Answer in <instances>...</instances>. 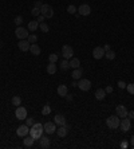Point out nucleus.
<instances>
[{"instance_id": "nucleus-1", "label": "nucleus", "mask_w": 134, "mask_h": 149, "mask_svg": "<svg viewBox=\"0 0 134 149\" xmlns=\"http://www.w3.org/2000/svg\"><path fill=\"white\" fill-rule=\"evenodd\" d=\"M43 132H44V129H43V125L39 124V122H36V124H34L30 128V136H31L34 140H39L40 137H42Z\"/></svg>"}, {"instance_id": "nucleus-2", "label": "nucleus", "mask_w": 134, "mask_h": 149, "mask_svg": "<svg viewBox=\"0 0 134 149\" xmlns=\"http://www.w3.org/2000/svg\"><path fill=\"white\" fill-rule=\"evenodd\" d=\"M119 117L118 116H110V117L106 118V125L109 126V129H118L119 128Z\"/></svg>"}, {"instance_id": "nucleus-3", "label": "nucleus", "mask_w": 134, "mask_h": 149, "mask_svg": "<svg viewBox=\"0 0 134 149\" xmlns=\"http://www.w3.org/2000/svg\"><path fill=\"white\" fill-rule=\"evenodd\" d=\"M40 15H43V16L46 17V19H50V17L54 16V10L51 6H48V4H43L42 8H40Z\"/></svg>"}, {"instance_id": "nucleus-4", "label": "nucleus", "mask_w": 134, "mask_h": 149, "mask_svg": "<svg viewBox=\"0 0 134 149\" xmlns=\"http://www.w3.org/2000/svg\"><path fill=\"white\" fill-rule=\"evenodd\" d=\"M28 35H30V32H28V28H24V27H20L19 26L16 30H15V36L18 39H27L28 38Z\"/></svg>"}, {"instance_id": "nucleus-5", "label": "nucleus", "mask_w": 134, "mask_h": 149, "mask_svg": "<svg viewBox=\"0 0 134 149\" xmlns=\"http://www.w3.org/2000/svg\"><path fill=\"white\" fill-rule=\"evenodd\" d=\"M78 87H79L82 91H88L91 89V82L88 79H86V78H81L79 82H78Z\"/></svg>"}, {"instance_id": "nucleus-6", "label": "nucleus", "mask_w": 134, "mask_h": 149, "mask_svg": "<svg viewBox=\"0 0 134 149\" xmlns=\"http://www.w3.org/2000/svg\"><path fill=\"white\" fill-rule=\"evenodd\" d=\"M62 55H63L64 59H71L73 55H74V50H73V47L68 46V45H64L63 47H62Z\"/></svg>"}, {"instance_id": "nucleus-7", "label": "nucleus", "mask_w": 134, "mask_h": 149, "mask_svg": "<svg viewBox=\"0 0 134 149\" xmlns=\"http://www.w3.org/2000/svg\"><path fill=\"white\" fill-rule=\"evenodd\" d=\"M78 14L82 15V16H88L91 14V8H90L88 4H81L79 8H78Z\"/></svg>"}, {"instance_id": "nucleus-8", "label": "nucleus", "mask_w": 134, "mask_h": 149, "mask_svg": "<svg viewBox=\"0 0 134 149\" xmlns=\"http://www.w3.org/2000/svg\"><path fill=\"white\" fill-rule=\"evenodd\" d=\"M15 116L18 120H24V118H27V109L23 106H18L15 110Z\"/></svg>"}, {"instance_id": "nucleus-9", "label": "nucleus", "mask_w": 134, "mask_h": 149, "mask_svg": "<svg viewBox=\"0 0 134 149\" xmlns=\"http://www.w3.org/2000/svg\"><path fill=\"white\" fill-rule=\"evenodd\" d=\"M43 129H44V132L47 134H52L57 130V124L55 122H46V124L43 125Z\"/></svg>"}, {"instance_id": "nucleus-10", "label": "nucleus", "mask_w": 134, "mask_h": 149, "mask_svg": "<svg viewBox=\"0 0 134 149\" xmlns=\"http://www.w3.org/2000/svg\"><path fill=\"white\" fill-rule=\"evenodd\" d=\"M16 134L19 137H26L27 134H30V126L27 125H20L18 129H16Z\"/></svg>"}, {"instance_id": "nucleus-11", "label": "nucleus", "mask_w": 134, "mask_h": 149, "mask_svg": "<svg viewBox=\"0 0 134 149\" xmlns=\"http://www.w3.org/2000/svg\"><path fill=\"white\" fill-rule=\"evenodd\" d=\"M105 49L103 47H101V46H98V47H95V49L93 50V56L95 59H102L103 56H105Z\"/></svg>"}, {"instance_id": "nucleus-12", "label": "nucleus", "mask_w": 134, "mask_h": 149, "mask_svg": "<svg viewBox=\"0 0 134 149\" xmlns=\"http://www.w3.org/2000/svg\"><path fill=\"white\" fill-rule=\"evenodd\" d=\"M30 46H31V43H30L27 39H21V40L18 43L19 50H20V51H23V52L30 51Z\"/></svg>"}, {"instance_id": "nucleus-13", "label": "nucleus", "mask_w": 134, "mask_h": 149, "mask_svg": "<svg viewBox=\"0 0 134 149\" xmlns=\"http://www.w3.org/2000/svg\"><path fill=\"white\" fill-rule=\"evenodd\" d=\"M119 126H121V130H122V132H127V130L130 129V126H131L130 118H126V117H125L124 120L119 122Z\"/></svg>"}, {"instance_id": "nucleus-14", "label": "nucleus", "mask_w": 134, "mask_h": 149, "mask_svg": "<svg viewBox=\"0 0 134 149\" xmlns=\"http://www.w3.org/2000/svg\"><path fill=\"white\" fill-rule=\"evenodd\" d=\"M115 113H117V116L119 118H125V117H127V109L125 108L124 105H118L115 108Z\"/></svg>"}, {"instance_id": "nucleus-15", "label": "nucleus", "mask_w": 134, "mask_h": 149, "mask_svg": "<svg viewBox=\"0 0 134 149\" xmlns=\"http://www.w3.org/2000/svg\"><path fill=\"white\" fill-rule=\"evenodd\" d=\"M68 130H70V125H60L59 128L57 129V134L59 137H64L68 133Z\"/></svg>"}, {"instance_id": "nucleus-16", "label": "nucleus", "mask_w": 134, "mask_h": 149, "mask_svg": "<svg viewBox=\"0 0 134 149\" xmlns=\"http://www.w3.org/2000/svg\"><path fill=\"white\" fill-rule=\"evenodd\" d=\"M57 93H58V95H59V97H66L67 93H68L67 85H59V86H58Z\"/></svg>"}, {"instance_id": "nucleus-17", "label": "nucleus", "mask_w": 134, "mask_h": 149, "mask_svg": "<svg viewBox=\"0 0 134 149\" xmlns=\"http://www.w3.org/2000/svg\"><path fill=\"white\" fill-rule=\"evenodd\" d=\"M54 122L57 125H66V118H64L63 114H57L55 117H54Z\"/></svg>"}, {"instance_id": "nucleus-18", "label": "nucleus", "mask_w": 134, "mask_h": 149, "mask_svg": "<svg viewBox=\"0 0 134 149\" xmlns=\"http://www.w3.org/2000/svg\"><path fill=\"white\" fill-rule=\"evenodd\" d=\"M39 141H40V146L42 148H50V139L47 137V136H43L42 134V137L39 139Z\"/></svg>"}, {"instance_id": "nucleus-19", "label": "nucleus", "mask_w": 134, "mask_h": 149, "mask_svg": "<svg viewBox=\"0 0 134 149\" xmlns=\"http://www.w3.org/2000/svg\"><path fill=\"white\" fill-rule=\"evenodd\" d=\"M82 74H83V70L81 69V67H78V69H74V71H73V74H71V77H73V79H81L82 78Z\"/></svg>"}, {"instance_id": "nucleus-20", "label": "nucleus", "mask_w": 134, "mask_h": 149, "mask_svg": "<svg viewBox=\"0 0 134 149\" xmlns=\"http://www.w3.org/2000/svg\"><path fill=\"white\" fill-rule=\"evenodd\" d=\"M40 51H42V50H40V47H39L36 43H34V45L30 46V52H31V54H34V55H39V54H40Z\"/></svg>"}, {"instance_id": "nucleus-21", "label": "nucleus", "mask_w": 134, "mask_h": 149, "mask_svg": "<svg viewBox=\"0 0 134 149\" xmlns=\"http://www.w3.org/2000/svg\"><path fill=\"white\" fill-rule=\"evenodd\" d=\"M38 28H39V22L38 20H32V22L28 23V31L35 32Z\"/></svg>"}, {"instance_id": "nucleus-22", "label": "nucleus", "mask_w": 134, "mask_h": 149, "mask_svg": "<svg viewBox=\"0 0 134 149\" xmlns=\"http://www.w3.org/2000/svg\"><path fill=\"white\" fill-rule=\"evenodd\" d=\"M46 71L50 74V75H52V74H55V73H57V63H51V62H50V65L47 66Z\"/></svg>"}, {"instance_id": "nucleus-23", "label": "nucleus", "mask_w": 134, "mask_h": 149, "mask_svg": "<svg viewBox=\"0 0 134 149\" xmlns=\"http://www.w3.org/2000/svg\"><path fill=\"white\" fill-rule=\"evenodd\" d=\"M105 97H106V91L103 90V89H98V90L95 91V98L98 101L105 100Z\"/></svg>"}, {"instance_id": "nucleus-24", "label": "nucleus", "mask_w": 134, "mask_h": 149, "mask_svg": "<svg viewBox=\"0 0 134 149\" xmlns=\"http://www.w3.org/2000/svg\"><path fill=\"white\" fill-rule=\"evenodd\" d=\"M34 141H35V140H34L31 136H30V137H24V140H23V144H24V146H27V148H31V146L34 145Z\"/></svg>"}, {"instance_id": "nucleus-25", "label": "nucleus", "mask_w": 134, "mask_h": 149, "mask_svg": "<svg viewBox=\"0 0 134 149\" xmlns=\"http://www.w3.org/2000/svg\"><path fill=\"white\" fill-rule=\"evenodd\" d=\"M81 66V61L78 58H71L70 61V67H73V69H78V67Z\"/></svg>"}, {"instance_id": "nucleus-26", "label": "nucleus", "mask_w": 134, "mask_h": 149, "mask_svg": "<svg viewBox=\"0 0 134 149\" xmlns=\"http://www.w3.org/2000/svg\"><path fill=\"white\" fill-rule=\"evenodd\" d=\"M59 67H60V70H68L70 69V62H68L67 59H63V61L60 62Z\"/></svg>"}, {"instance_id": "nucleus-27", "label": "nucleus", "mask_w": 134, "mask_h": 149, "mask_svg": "<svg viewBox=\"0 0 134 149\" xmlns=\"http://www.w3.org/2000/svg\"><path fill=\"white\" fill-rule=\"evenodd\" d=\"M105 56L107 59H109V61H113L114 58H115V52L113 51V50H109V51H106L105 52Z\"/></svg>"}, {"instance_id": "nucleus-28", "label": "nucleus", "mask_w": 134, "mask_h": 149, "mask_svg": "<svg viewBox=\"0 0 134 149\" xmlns=\"http://www.w3.org/2000/svg\"><path fill=\"white\" fill-rule=\"evenodd\" d=\"M20 104H21V98L19 97V95L12 97V105H14V106H20Z\"/></svg>"}, {"instance_id": "nucleus-29", "label": "nucleus", "mask_w": 134, "mask_h": 149, "mask_svg": "<svg viewBox=\"0 0 134 149\" xmlns=\"http://www.w3.org/2000/svg\"><path fill=\"white\" fill-rule=\"evenodd\" d=\"M27 40H28L31 45H34V43H36V40H38V36H36L35 34H30L28 38H27Z\"/></svg>"}, {"instance_id": "nucleus-30", "label": "nucleus", "mask_w": 134, "mask_h": 149, "mask_svg": "<svg viewBox=\"0 0 134 149\" xmlns=\"http://www.w3.org/2000/svg\"><path fill=\"white\" fill-rule=\"evenodd\" d=\"M14 23H15V24H16V26H18V27H19V26H20L21 23H23V16H21V15H18V16H15V19H14Z\"/></svg>"}, {"instance_id": "nucleus-31", "label": "nucleus", "mask_w": 134, "mask_h": 149, "mask_svg": "<svg viewBox=\"0 0 134 149\" xmlns=\"http://www.w3.org/2000/svg\"><path fill=\"white\" fill-rule=\"evenodd\" d=\"M39 28H40L43 32H48L50 31V27L44 23V22H43V23H39Z\"/></svg>"}, {"instance_id": "nucleus-32", "label": "nucleus", "mask_w": 134, "mask_h": 149, "mask_svg": "<svg viewBox=\"0 0 134 149\" xmlns=\"http://www.w3.org/2000/svg\"><path fill=\"white\" fill-rule=\"evenodd\" d=\"M51 113V108H50L48 105H44V108L42 109V114L43 116H48Z\"/></svg>"}, {"instance_id": "nucleus-33", "label": "nucleus", "mask_w": 134, "mask_h": 149, "mask_svg": "<svg viewBox=\"0 0 134 149\" xmlns=\"http://www.w3.org/2000/svg\"><path fill=\"white\" fill-rule=\"evenodd\" d=\"M48 61H50L51 63H57V62H58V54H50Z\"/></svg>"}, {"instance_id": "nucleus-34", "label": "nucleus", "mask_w": 134, "mask_h": 149, "mask_svg": "<svg viewBox=\"0 0 134 149\" xmlns=\"http://www.w3.org/2000/svg\"><path fill=\"white\" fill-rule=\"evenodd\" d=\"M31 15H32V16H35V17H38L39 15H40V8H35V7H34L31 10Z\"/></svg>"}, {"instance_id": "nucleus-35", "label": "nucleus", "mask_w": 134, "mask_h": 149, "mask_svg": "<svg viewBox=\"0 0 134 149\" xmlns=\"http://www.w3.org/2000/svg\"><path fill=\"white\" fill-rule=\"evenodd\" d=\"M77 7H75V6H73V4H71V6H68V7H67V12H68V14H75V12H77Z\"/></svg>"}, {"instance_id": "nucleus-36", "label": "nucleus", "mask_w": 134, "mask_h": 149, "mask_svg": "<svg viewBox=\"0 0 134 149\" xmlns=\"http://www.w3.org/2000/svg\"><path fill=\"white\" fill-rule=\"evenodd\" d=\"M126 90L130 94H134V83H129V85H126Z\"/></svg>"}, {"instance_id": "nucleus-37", "label": "nucleus", "mask_w": 134, "mask_h": 149, "mask_svg": "<svg viewBox=\"0 0 134 149\" xmlns=\"http://www.w3.org/2000/svg\"><path fill=\"white\" fill-rule=\"evenodd\" d=\"M34 124H35L34 118H26V125H27V126H30V128H31Z\"/></svg>"}, {"instance_id": "nucleus-38", "label": "nucleus", "mask_w": 134, "mask_h": 149, "mask_svg": "<svg viewBox=\"0 0 134 149\" xmlns=\"http://www.w3.org/2000/svg\"><path fill=\"white\" fill-rule=\"evenodd\" d=\"M118 87H119V89H126V83H125L124 81H119V82H118Z\"/></svg>"}, {"instance_id": "nucleus-39", "label": "nucleus", "mask_w": 134, "mask_h": 149, "mask_svg": "<svg viewBox=\"0 0 134 149\" xmlns=\"http://www.w3.org/2000/svg\"><path fill=\"white\" fill-rule=\"evenodd\" d=\"M42 6H43L42 1H40V0H36V1H35V6H34V7H35V8H42Z\"/></svg>"}, {"instance_id": "nucleus-40", "label": "nucleus", "mask_w": 134, "mask_h": 149, "mask_svg": "<svg viewBox=\"0 0 134 149\" xmlns=\"http://www.w3.org/2000/svg\"><path fill=\"white\" fill-rule=\"evenodd\" d=\"M127 146H129V142H127V141H122V142H121V148L126 149Z\"/></svg>"}, {"instance_id": "nucleus-41", "label": "nucleus", "mask_w": 134, "mask_h": 149, "mask_svg": "<svg viewBox=\"0 0 134 149\" xmlns=\"http://www.w3.org/2000/svg\"><path fill=\"white\" fill-rule=\"evenodd\" d=\"M44 19H46V17L43 16V15H39V16H38V19H36V20H38L39 23H43V22H44Z\"/></svg>"}, {"instance_id": "nucleus-42", "label": "nucleus", "mask_w": 134, "mask_h": 149, "mask_svg": "<svg viewBox=\"0 0 134 149\" xmlns=\"http://www.w3.org/2000/svg\"><path fill=\"white\" fill-rule=\"evenodd\" d=\"M127 117H129V118H131V120H133V118H134V110L127 111Z\"/></svg>"}, {"instance_id": "nucleus-43", "label": "nucleus", "mask_w": 134, "mask_h": 149, "mask_svg": "<svg viewBox=\"0 0 134 149\" xmlns=\"http://www.w3.org/2000/svg\"><path fill=\"white\" fill-rule=\"evenodd\" d=\"M105 91H106V94H107V93H113V87H111V86H107L105 89Z\"/></svg>"}, {"instance_id": "nucleus-44", "label": "nucleus", "mask_w": 134, "mask_h": 149, "mask_svg": "<svg viewBox=\"0 0 134 149\" xmlns=\"http://www.w3.org/2000/svg\"><path fill=\"white\" fill-rule=\"evenodd\" d=\"M103 49H105V51H109V50H111V49H110V45H105V46H103Z\"/></svg>"}, {"instance_id": "nucleus-45", "label": "nucleus", "mask_w": 134, "mask_h": 149, "mask_svg": "<svg viewBox=\"0 0 134 149\" xmlns=\"http://www.w3.org/2000/svg\"><path fill=\"white\" fill-rule=\"evenodd\" d=\"M66 98H67V100H68V101H73V95H71V94H68V93H67Z\"/></svg>"}, {"instance_id": "nucleus-46", "label": "nucleus", "mask_w": 134, "mask_h": 149, "mask_svg": "<svg viewBox=\"0 0 134 149\" xmlns=\"http://www.w3.org/2000/svg\"><path fill=\"white\" fill-rule=\"evenodd\" d=\"M130 142H131V146L134 148V134L131 136V139H130Z\"/></svg>"}, {"instance_id": "nucleus-47", "label": "nucleus", "mask_w": 134, "mask_h": 149, "mask_svg": "<svg viewBox=\"0 0 134 149\" xmlns=\"http://www.w3.org/2000/svg\"><path fill=\"white\" fill-rule=\"evenodd\" d=\"M71 86H74V87H77V86H78V82H77V81H75V79H74V82L71 83Z\"/></svg>"}]
</instances>
